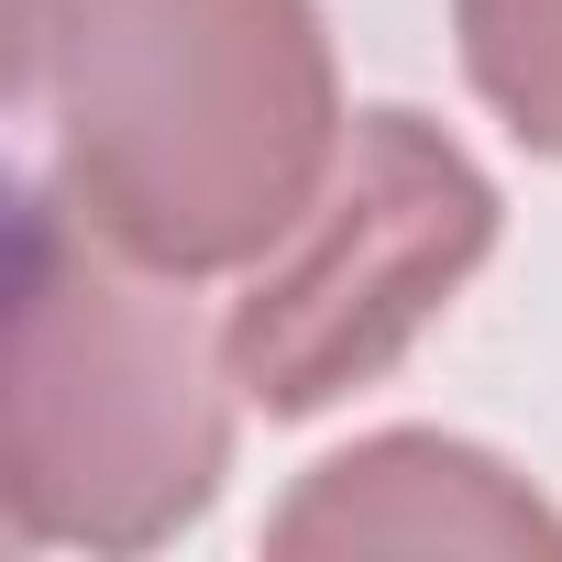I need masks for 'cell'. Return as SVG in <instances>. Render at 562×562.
<instances>
[{
	"label": "cell",
	"mask_w": 562,
	"mask_h": 562,
	"mask_svg": "<svg viewBox=\"0 0 562 562\" xmlns=\"http://www.w3.org/2000/svg\"><path fill=\"white\" fill-rule=\"evenodd\" d=\"M23 111L56 199L166 276H243L342 166L321 0H23Z\"/></svg>",
	"instance_id": "1"
},
{
	"label": "cell",
	"mask_w": 562,
	"mask_h": 562,
	"mask_svg": "<svg viewBox=\"0 0 562 562\" xmlns=\"http://www.w3.org/2000/svg\"><path fill=\"white\" fill-rule=\"evenodd\" d=\"M232 353L188 310V276L89 232L56 188L12 232V386L0 507L34 551H166L232 474Z\"/></svg>",
	"instance_id": "2"
},
{
	"label": "cell",
	"mask_w": 562,
	"mask_h": 562,
	"mask_svg": "<svg viewBox=\"0 0 562 562\" xmlns=\"http://www.w3.org/2000/svg\"><path fill=\"white\" fill-rule=\"evenodd\" d=\"M496 254V177L430 111H353L331 188L265 265H243V299L221 310V353L243 408L321 419L463 299V276Z\"/></svg>",
	"instance_id": "3"
},
{
	"label": "cell",
	"mask_w": 562,
	"mask_h": 562,
	"mask_svg": "<svg viewBox=\"0 0 562 562\" xmlns=\"http://www.w3.org/2000/svg\"><path fill=\"white\" fill-rule=\"evenodd\" d=\"M265 551H485V562H562V507L452 430H364L353 452L310 463L265 518Z\"/></svg>",
	"instance_id": "4"
},
{
	"label": "cell",
	"mask_w": 562,
	"mask_h": 562,
	"mask_svg": "<svg viewBox=\"0 0 562 562\" xmlns=\"http://www.w3.org/2000/svg\"><path fill=\"white\" fill-rule=\"evenodd\" d=\"M452 45L474 100L562 166V0H452Z\"/></svg>",
	"instance_id": "5"
}]
</instances>
